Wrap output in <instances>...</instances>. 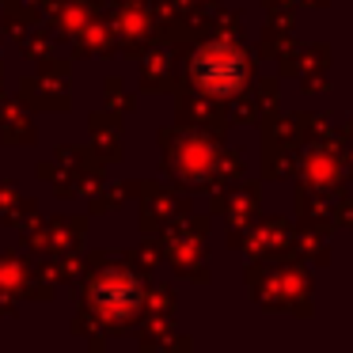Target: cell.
I'll list each match as a JSON object with an SVG mask.
<instances>
[]
</instances>
